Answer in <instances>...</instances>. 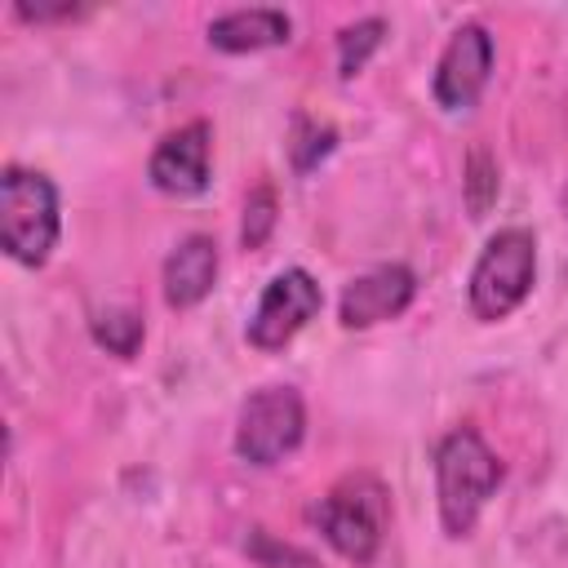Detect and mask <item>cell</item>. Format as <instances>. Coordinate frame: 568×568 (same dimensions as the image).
Instances as JSON below:
<instances>
[{
    "label": "cell",
    "instance_id": "6da1fadb",
    "mask_svg": "<svg viewBox=\"0 0 568 568\" xmlns=\"http://www.w3.org/2000/svg\"><path fill=\"white\" fill-rule=\"evenodd\" d=\"M501 475H506L501 457L488 448V439L475 426H457L444 435L435 453V497L448 537H466L479 524V510L497 493Z\"/></svg>",
    "mask_w": 568,
    "mask_h": 568
},
{
    "label": "cell",
    "instance_id": "7a4b0ae2",
    "mask_svg": "<svg viewBox=\"0 0 568 568\" xmlns=\"http://www.w3.org/2000/svg\"><path fill=\"white\" fill-rule=\"evenodd\" d=\"M62 231L58 186L22 164H9L0 178V244L22 266H44Z\"/></svg>",
    "mask_w": 568,
    "mask_h": 568
},
{
    "label": "cell",
    "instance_id": "3957f363",
    "mask_svg": "<svg viewBox=\"0 0 568 568\" xmlns=\"http://www.w3.org/2000/svg\"><path fill=\"white\" fill-rule=\"evenodd\" d=\"M386 519H390V493L368 470L337 479L315 506V524H320L324 541L351 564H373Z\"/></svg>",
    "mask_w": 568,
    "mask_h": 568
},
{
    "label": "cell",
    "instance_id": "277c9868",
    "mask_svg": "<svg viewBox=\"0 0 568 568\" xmlns=\"http://www.w3.org/2000/svg\"><path fill=\"white\" fill-rule=\"evenodd\" d=\"M532 280H537V240H532V231H524V226L497 231L484 244V253L470 271V311H475V320L497 324L510 311H519L524 297L532 293Z\"/></svg>",
    "mask_w": 568,
    "mask_h": 568
},
{
    "label": "cell",
    "instance_id": "5b68a950",
    "mask_svg": "<svg viewBox=\"0 0 568 568\" xmlns=\"http://www.w3.org/2000/svg\"><path fill=\"white\" fill-rule=\"evenodd\" d=\"M306 435V404L293 386H262L244 399L235 422V453L248 466L284 462Z\"/></svg>",
    "mask_w": 568,
    "mask_h": 568
},
{
    "label": "cell",
    "instance_id": "8992f818",
    "mask_svg": "<svg viewBox=\"0 0 568 568\" xmlns=\"http://www.w3.org/2000/svg\"><path fill=\"white\" fill-rule=\"evenodd\" d=\"M320 306H324V293H320L315 275L302 266H288L262 288V297L248 315V342L257 351H284L320 315Z\"/></svg>",
    "mask_w": 568,
    "mask_h": 568
},
{
    "label": "cell",
    "instance_id": "52a82bcc",
    "mask_svg": "<svg viewBox=\"0 0 568 568\" xmlns=\"http://www.w3.org/2000/svg\"><path fill=\"white\" fill-rule=\"evenodd\" d=\"M493 53L497 49H493L488 27L484 22H462L453 31V40L444 44L439 62H435V80H430L435 102L444 111L475 106L479 93H484V84H488V75H493Z\"/></svg>",
    "mask_w": 568,
    "mask_h": 568
},
{
    "label": "cell",
    "instance_id": "ba28073f",
    "mask_svg": "<svg viewBox=\"0 0 568 568\" xmlns=\"http://www.w3.org/2000/svg\"><path fill=\"white\" fill-rule=\"evenodd\" d=\"M209 173H213V129L204 120L164 133L146 164L151 186L164 195H200L209 186Z\"/></svg>",
    "mask_w": 568,
    "mask_h": 568
},
{
    "label": "cell",
    "instance_id": "9c48e42d",
    "mask_svg": "<svg viewBox=\"0 0 568 568\" xmlns=\"http://www.w3.org/2000/svg\"><path fill=\"white\" fill-rule=\"evenodd\" d=\"M413 297H417V275L404 262H386V266L355 275L342 288L337 320H342V328H373V324L404 315Z\"/></svg>",
    "mask_w": 568,
    "mask_h": 568
},
{
    "label": "cell",
    "instance_id": "30bf717a",
    "mask_svg": "<svg viewBox=\"0 0 568 568\" xmlns=\"http://www.w3.org/2000/svg\"><path fill=\"white\" fill-rule=\"evenodd\" d=\"M217 284V244L209 235H186L164 262V302L186 311L200 306Z\"/></svg>",
    "mask_w": 568,
    "mask_h": 568
},
{
    "label": "cell",
    "instance_id": "8fae6325",
    "mask_svg": "<svg viewBox=\"0 0 568 568\" xmlns=\"http://www.w3.org/2000/svg\"><path fill=\"white\" fill-rule=\"evenodd\" d=\"M288 36H293V22L284 9H231L209 22V44L222 53L275 49V44H288Z\"/></svg>",
    "mask_w": 568,
    "mask_h": 568
},
{
    "label": "cell",
    "instance_id": "7c38bea8",
    "mask_svg": "<svg viewBox=\"0 0 568 568\" xmlns=\"http://www.w3.org/2000/svg\"><path fill=\"white\" fill-rule=\"evenodd\" d=\"M142 337H146V324H142V315L129 311V306H106V311L93 315V342L106 346V351L120 355V359L138 355Z\"/></svg>",
    "mask_w": 568,
    "mask_h": 568
},
{
    "label": "cell",
    "instance_id": "4fadbf2b",
    "mask_svg": "<svg viewBox=\"0 0 568 568\" xmlns=\"http://www.w3.org/2000/svg\"><path fill=\"white\" fill-rule=\"evenodd\" d=\"M382 40H386V22L382 18H359L355 27H342V36H337V75L342 80L359 75L364 62L382 49Z\"/></svg>",
    "mask_w": 568,
    "mask_h": 568
},
{
    "label": "cell",
    "instance_id": "5bb4252c",
    "mask_svg": "<svg viewBox=\"0 0 568 568\" xmlns=\"http://www.w3.org/2000/svg\"><path fill=\"white\" fill-rule=\"evenodd\" d=\"M462 191H466V209H470V217H484V213L493 209V200H497V191H501V178H497V164H493V155H488L484 146H475V151L466 155Z\"/></svg>",
    "mask_w": 568,
    "mask_h": 568
},
{
    "label": "cell",
    "instance_id": "9a60e30c",
    "mask_svg": "<svg viewBox=\"0 0 568 568\" xmlns=\"http://www.w3.org/2000/svg\"><path fill=\"white\" fill-rule=\"evenodd\" d=\"M333 142H337V133H333V124H320V120H297L293 124V142H288V155H293V169L297 173H311L328 151H333Z\"/></svg>",
    "mask_w": 568,
    "mask_h": 568
},
{
    "label": "cell",
    "instance_id": "2e32d148",
    "mask_svg": "<svg viewBox=\"0 0 568 568\" xmlns=\"http://www.w3.org/2000/svg\"><path fill=\"white\" fill-rule=\"evenodd\" d=\"M271 231H275V191L262 182L248 195V204H244V231H240V240H244V248H262L271 240Z\"/></svg>",
    "mask_w": 568,
    "mask_h": 568
},
{
    "label": "cell",
    "instance_id": "e0dca14e",
    "mask_svg": "<svg viewBox=\"0 0 568 568\" xmlns=\"http://www.w3.org/2000/svg\"><path fill=\"white\" fill-rule=\"evenodd\" d=\"M13 13H18V18H27V22H53V18H75L80 9H75V4H58V9H36V4H18Z\"/></svg>",
    "mask_w": 568,
    "mask_h": 568
},
{
    "label": "cell",
    "instance_id": "ac0fdd59",
    "mask_svg": "<svg viewBox=\"0 0 568 568\" xmlns=\"http://www.w3.org/2000/svg\"><path fill=\"white\" fill-rule=\"evenodd\" d=\"M564 200H568V195H564Z\"/></svg>",
    "mask_w": 568,
    "mask_h": 568
}]
</instances>
